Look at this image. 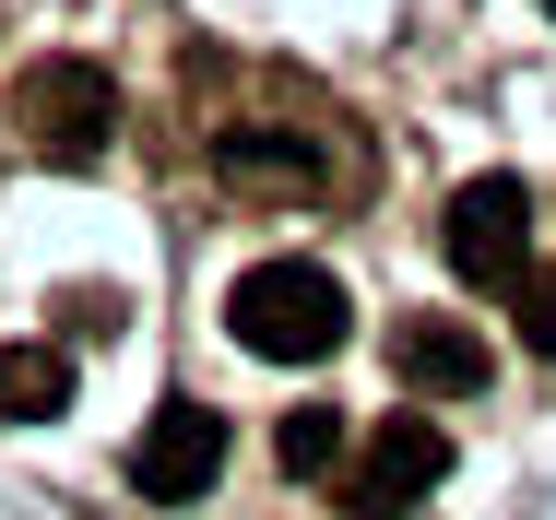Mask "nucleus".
Returning a JSON list of instances; mask_svg holds the SVG:
<instances>
[{
	"label": "nucleus",
	"mask_w": 556,
	"mask_h": 520,
	"mask_svg": "<svg viewBox=\"0 0 556 520\" xmlns=\"http://www.w3.org/2000/svg\"><path fill=\"white\" fill-rule=\"evenodd\" d=\"M214 166L237 178V190H320V154H308V130L296 118H225L214 130Z\"/></svg>",
	"instance_id": "obj_7"
},
{
	"label": "nucleus",
	"mask_w": 556,
	"mask_h": 520,
	"mask_svg": "<svg viewBox=\"0 0 556 520\" xmlns=\"http://www.w3.org/2000/svg\"><path fill=\"white\" fill-rule=\"evenodd\" d=\"M214 473H225V426H214V403H166V415L142 426V449H130V485H142L154 509L214 497Z\"/></svg>",
	"instance_id": "obj_5"
},
{
	"label": "nucleus",
	"mask_w": 556,
	"mask_h": 520,
	"mask_svg": "<svg viewBox=\"0 0 556 520\" xmlns=\"http://www.w3.org/2000/svg\"><path fill=\"white\" fill-rule=\"evenodd\" d=\"M118 319H130V296H118V284H72V296H60V331H72V343H96V331L118 343Z\"/></svg>",
	"instance_id": "obj_10"
},
{
	"label": "nucleus",
	"mask_w": 556,
	"mask_h": 520,
	"mask_svg": "<svg viewBox=\"0 0 556 520\" xmlns=\"http://www.w3.org/2000/svg\"><path fill=\"white\" fill-rule=\"evenodd\" d=\"M545 12H556V0H545Z\"/></svg>",
	"instance_id": "obj_12"
},
{
	"label": "nucleus",
	"mask_w": 556,
	"mask_h": 520,
	"mask_svg": "<svg viewBox=\"0 0 556 520\" xmlns=\"http://www.w3.org/2000/svg\"><path fill=\"white\" fill-rule=\"evenodd\" d=\"M439 249L473 296H521L533 284V190L521 178H462L439 213Z\"/></svg>",
	"instance_id": "obj_3"
},
{
	"label": "nucleus",
	"mask_w": 556,
	"mask_h": 520,
	"mask_svg": "<svg viewBox=\"0 0 556 520\" xmlns=\"http://www.w3.org/2000/svg\"><path fill=\"white\" fill-rule=\"evenodd\" d=\"M72 403V355L60 343H0V426H48Z\"/></svg>",
	"instance_id": "obj_8"
},
{
	"label": "nucleus",
	"mask_w": 556,
	"mask_h": 520,
	"mask_svg": "<svg viewBox=\"0 0 556 520\" xmlns=\"http://www.w3.org/2000/svg\"><path fill=\"white\" fill-rule=\"evenodd\" d=\"M391 379H403L415 403H462V391H485V379H497V355H485V331H473V319L415 308V319H391Z\"/></svg>",
	"instance_id": "obj_6"
},
{
	"label": "nucleus",
	"mask_w": 556,
	"mask_h": 520,
	"mask_svg": "<svg viewBox=\"0 0 556 520\" xmlns=\"http://www.w3.org/2000/svg\"><path fill=\"white\" fill-rule=\"evenodd\" d=\"M225 331H237L261 367H320V355H343L355 308H343V284L320 261H249V272L225 284Z\"/></svg>",
	"instance_id": "obj_1"
},
{
	"label": "nucleus",
	"mask_w": 556,
	"mask_h": 520,
	"mask_svg": "<svg viewBox=\"0 0 556 520\" xmlns=\"http://www.w3.org/2000/svg\"><path fill=\"white\" fill-rule=\"evenodd\" d=\"M12 142L24 154H48V166H108V142H118V84L96 72V60H24L12 72Z\"/></svg>",
	"instance_id": "obj_2"
},
{
	"label": "nucleus",
	"mask_w": 556,
	"mask_h": 520,
	"mask_svg": "<svg viewBox=\"0 0 556 520\" xmlns=\"http://www.w3.org/2000/svg\"><path fill=\"white\" fill-rule=\"evenodd\" d=\"M521 343H533V355H556V272H533V284H521Z\"/></svg>",
	"instance_id": "obj_11"
},
{
	"label": "nucleus",
	"mask_w": 556,
	"mask_h": 520,
	"mask_svg": "<svg viewBox=\"0 0 556 520\" xmlns=\"http://www.w3.org/2000/svg\"><path fill=\"white\" fill-rule=\"evenodd\" d=\"M439 473H450L439 415H379L367 449H355V473H343V509L355 520H415L427 497H439Z\"/></svg>",
	"instance_id": "obj_4"
},
{
	"label": "nucleus",
	"mask_w": 556,
	"mask_h": 520,
	"mask_svg": "<svg viewBox=\"0 0 556 520\" xmlns=\"http://www.w3.org/2000/svg\"><path fill=\"white\" fill-rule=\"evenodd\" d=\"M273 461H285V473H332L343 461V415L332 403H296V415L273 426Z\"/></svg>",
	"instance_id": "obj_9"
}]
</instances>
